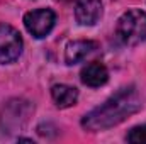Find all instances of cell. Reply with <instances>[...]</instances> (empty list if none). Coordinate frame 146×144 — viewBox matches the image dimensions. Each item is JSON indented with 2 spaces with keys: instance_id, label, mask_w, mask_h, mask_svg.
I'll use <instances>...</instances> for the list:
<instances>
[{
  "instance_id": "6da1fadb",
  "label": "cell",
  "mask_w": 146,
  "mask_h": 144,
  "mask_svg": "<svg viewBox=\"0 0 146 144\" xmlns=\"http://www.w3.org/2000/svg\"><path fill=\"white\" fill-rule=\"evenodd\" d=\"M141 108V100L138 92L129 87L117 92L107 102L94 108L82 119V126L87 131H104L124 122L129 115L136 114Z\"/></svg>"
},
{
  "instance_id": "7a4b0ae2",
  "label": "cell",
  "mask_w": 146,
  "mask_h": 144,
  "mask_svg": "<svg viewBox=\"0 0 146 144\" xmlns=\"http://www.w3.org/2000/svg\"><path fill=\"white\" fill-rule=\"evenodd\" d=\"M117 39L126 46H138L146 41V14L141 10H127L121 15L115 27Z\"/></svg>"
},
{
  "instance_id": "3957f363",
  "label": "cell",
  "mask_w": 146,
  "mask_h": 144,
  "mask_svg": "<svg viewBox=\"0 0 146 144\" xmlns=\"http://www.w3.org/2000/svg\"><path fill=\"white\" fill-rule=\"evenodd\" d=\"M22 53V37L9 24H0V65L14 63Z\"/></svg>"
},
{
  "instance_id": "277c9868",
  "label": "cell",
  "mask_w": 146,
  "mask_h": 144,
  "mask_svg": "<svg viewBox=\"0 0 146 144\" xmlns=\"http://www.w3.org/2000/svg\"><path fill=\"white\" fill-rule=\"evenodd\" d=\"M56 15L51 9H36L24 15V26L34 37H46L54 27Z\"/></svg>"
},
{
  "instance_id": "5b68a950",
  "label": "cell",
  "mask_w": 146,
  "mask_h": 144,
  "mask_svg": "<svg viewBox=\"0 0 146 144\" xmlns=\"http://www.w3.org/2000/svg\"><path fill=\"white\" fill-rule=\"evenodd\" d=\"M102 15V2L100 0H78L75 5L76 22L82 26H94Z\"/></svg>"
},
{
  "instance_id": "8992f818",
  "label": "cell",
  "mask_w": 146,
  "mask_h": 144,
  "mask_svg": "<svg viewBox=\"0 0 146 144\" xmlns=\"http://www.w3.org/2000/svg\"><path fill=\"white\" fill-rule=\"evenodd\" d=\"M95 49H97V42L95 41H85V39L72 41V42L66 44L65 61L68 65H76V63L83 61L87 56H90Z\"/></svg>"
},
{
  "instance_id": "52a82bcc",
  "label": "cell",
  "mask_w": 146,
  "mask_h": 144,
  "mask_svg": "<svg viewBox=\"0 0 146 144\" xmlns=\"http://www.w3.org/2000/svg\"><path fill=\"white\" fill-rule=\"evenodd\" d=\"M80 78H82V81H83L87 87H94V88H95V87H102V85L107 83V80H109V71H107V68H106L102 63L94 61V63H88L87 66L82 68Z\"/></svg>"
},
{
  "instance_id": "ba28073f",
  "label": "cell",
  "mask_w": 146,
  "mask_h": 144,
  "mask_svg": "<svg viewBox=\"0 0 146 144\" xmlns=\"http://www.w3.org/2000/svg\"><path fill=\"white\" fill-rule=\"evenodd\" d=\"M51 97L60 108H68L76 104L78 90L73 87H68V85H54L51 90Z\"/></svg>"
},
{
  "instance_id": "9c48e42d",
  "label": "cell",
  "mask_w": 146,
  "mask_h": 144,
  "mask_svg": "<svg viewBox=\"0 0 146 144\" xmlns=\"http://www.w3.org/2000/svg\"><path fill=\"white\" fill-rule=\"evenodd\" d=\"M127 141L133 144H146V126H138L127 134Z\"/></svg>"
}]
</instances>
